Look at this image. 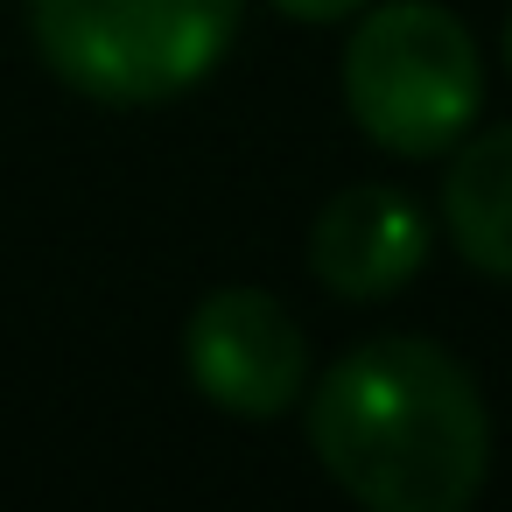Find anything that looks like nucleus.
<instances>
[{
	"label": "nucleus",
	"mask_w": 512,
	"mask_h": 512,
	"mask_svg": "<svg viewBox=\"0 0 512 512\" xmlns=\"http://www.w3.org/2000/svg\"><path fill=\"white\" fill-rule=\"evenodd\" d=\"M302 428L337 491L372 512H463L491 477L477 379L428 337H365L309 393Z\"/></svg>",
	"instance_id": "f257e3e1"
},
{
	"label": "nucleus",
	"mask_w": 512,
	"mask_h": 512,
	"mask_svg": "<svg viewBox=\"0 0 512 512\" xmlns=\"http://www.w3.org/2000/svg\"><path fill=\"white\" fill-rule=\"evenodd\" d=\"M344 106L400 162L449 155L484 106V64L442 0H365L344 43Z\"/></svg>",
	"instance_id": "f03ea898"
},
{
	"label": "nucleus",
	"mask_w": 512,
	"mask_h": 512,
	"mask_svg": "<svg viewBox=\"0 0 512 512\" xmlns=\"http://www.w3.org/2000/svg\"><path fill=\"white\" fill-rule=\"evenodd\" d=\"M29 36L57 85L99 106H162L225 64L239 0H29Z\"/></svg>",
	"instance_id": "7ed1b4c3"
},
{
	"label": "nucleus",
	"mask_w": 512,
	"mask_h": 512,
	"mask_svg": "<svg viewBox=\"0 0 512 512\" xmlns=\"http://www.w3.org/2000/svg\"><path fill=\"white\" fill-rule=\"evenodd\" d=\"M190 386L239 421H281L309 393V337L267 288H211L183 323Z\"/></svg>",
	"instance_id": "20e7f679"
},
{
	"label": "nucleus",
	"mask_w": 512,
	"mask_h": 512,
	"mask_svg": "<svg viewBox=\"0 0 512 512\" xmlns=\"http://www.w3.org/2000/svg\"><path fill=\"white\" fill-rule=\"evenodd\" d=\"M421 267H428V218L393 183H351L309 225V274L337 302H386Z\"/></svg>",
	"instance_id": "39448f33"
},
{
	"label": "nucleus",
	"mask_w": 512,
	"mask_h": 512,
	"mask_svg": "<svg viewBox=\"0 0 512 512\" xmlns=\"http://www.w3.org/2000/svg\"><path fill=\"white\" fill-rule=\"evenodd\" d=\"M442 232L477 274L512 281V127H484L449 148Z\"/></svg>",
	"instance_id": "423d86ee"
},
{
	"label": "nucleus",
	"mask_w": 512,
	"mask_h": 512,
	"mask_svg": "<svg viewBox=\"0 0 512 512\" xmlns=\"http://www.w3.org/2000/svg\"><path fill=\"white\" fill-rule=\"evenodd\" d=\"M267 8L288 15V22H316V29H323V22H351L365 0H267Z\"/></svg>",
	"instance_id": "0eeeda50"
},
{
	"label": "nucleus",
	"mask_w": 512,
	"mask_h": 512,
	"mask_svg": "<svg viewBox=\"0 0 512 512\" xmlns=\"http://www.w3.org/2000/svg\"><path fill=\"white\" fill-rule=\"evenodd\" d=\"M505 71H512V22H505Z\"/></svg>",
	"instance_id": "6e6552de"
}]
</instances>
